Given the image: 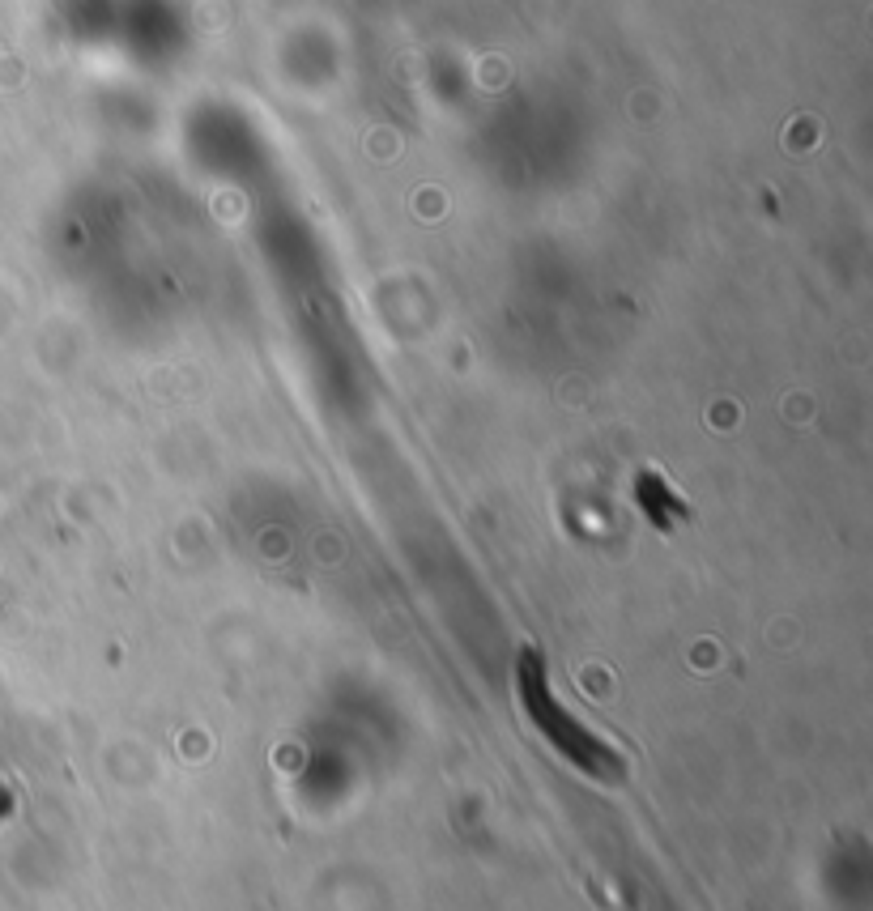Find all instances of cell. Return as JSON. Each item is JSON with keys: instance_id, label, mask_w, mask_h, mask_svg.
Returning a JSON list of instances; mask_svg holds the SVG:
<instances>
[{"instance_id": "1", "label": "cell", "mask_w": 873, "mask_h": 911, "mask_svg": "<svg viewBox=\"0 0 873 911\" xmlns=\"http://www.w3.org/2000/svg\"><path fill=\"white\" fill-rule=\"evenodd\" d=\"M516 686H520V703L529 711V720L554 741L558 754H567L575 767H584L588 775H601V780H618L622 775V758L609 750L605 741H597L588 733L580 720H571L558 699L550 694L546 682V665H541L537 652H524L520 656V669H516Z\"/></svg>"}, {"instance_id": "2", "label": "cell", "mask_w": 873, "mask_h": 911, "mask_svg": "<svg viewBox=\"0 0 873 911\" xmlns=\"http://www.w3.org/2000/svg\"><path fill=\"white\" fill-rule=\"evenodd\" d=\"M635 494H639V503H644V511L652 516V524H656V528H669V520H673V516H686V507H682L678 494H673V486L665 482L661 473H652V469L639 473Z\"/></svg>"}]
</instances>
